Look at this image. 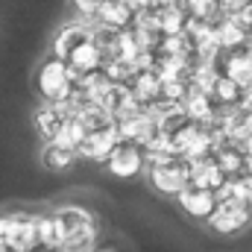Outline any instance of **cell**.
I'll use <instances>...</instances> for the list:
<instances>
[{
    "label": "cell",
    "mask_w": 252,
    "mask_h": 252,
    "mask_svg": "<svg viewBox=\"0 0 252 252\" xmlns=\"http://www.w3.org/2000/svg\"><path fill=\"white\" fill-rule=\"evenodd\" d=\"M147 176H150V185L158 190V193L176 196L182 188H188L190 182H193V176H190V158L176 156V158H170V161L147 164Z\"/></svg>",
    "instance_id": "obj_3"
},
{
    "label": "cell",
    "mask_w": 252,
    "mask_h": 252,
    "mask_svg": "<svg viewBox=\"0 0 252 252\" xmlns=\"http://www.w3.org/2000/svg\"><path fill=\"white\" fill-rule=\"evenodd\" d=\"M94 38V30L88 27V24H64L62 30L56 32V41H53V56H59V59H70V53L73 50H79L85 41H91Z\"/></svg>",
    "instance_id": "obj_7"
},
{
    "label": "cell",
    "mask_w": 252,
    "mask_h": 252,
    "mask_svg": "<svg viewBox=\"0 0 252 252\" xmlns=\"http://www.w3.org/2000/svg\"><path fill=\"white\" fill-rule=\"evenodd\" d=\"M53 214H56V217H59V223H62L64 241H67L70 235H76V232L97 229V220H94V214H91L88 208H79V205H64V208H56Z\"/></svg>",
    "instance_id": "obj_9"
},
{
    "label": "cell",
    "mask_w": 252,
    "mask_h": 252,
    "mask_svg": "<svg viewBox=\"0 0 252 252\" xmlns=\"http://www.w3.org/2000/svg\"><path fill=\"white\" fill-rule=\"evenodd\" d=\"M226 53V62H223V70L229 79H235L238 85L250 88L252 85V53L247 47H238V50H223Z\"/></svg>",
    "instance_id": "obj_8"
},
{
    "label": "cell",
    "mask_w": 252,
    "mask_h": 252,
    "mask_svg": "<svg viewBox=\"0 0 252 252\" xmlns=\"http://www.w3.org/2000/svg\"><path fill=\"white\" fill-rule=\"evenodd\" d=\"M176 202H179V208H182L185 214L196 217V220H208V217L214 214L220 196H217L214 190H208V188H202V185H196V182H190L188 188H182L179 193H176Z\"/></svg>",
    "instance_id": "obj_5"
},
{
    "label": "cell",
    "mask_w": 252,
    "mask_h": 252,
    "mask_svg": "<svg viewBox=\"0 0 252 252\" xmlns=\"http://www.w3.org/2000/svg\"><path fill=\"white\" fill-rule=\"evenodd\" d=\"M38 241H41V247H50V250L64 247V229L56 214H41L38 217Z\"/></svg>",
    "instance_id": "obj_11"
},
{
    "label": "cell",
    "mask_w": 252,
    "mask_h": 252,
    "mask_svg": "<svg viewBox=\"0 0 252 252\" xmlns=\"http://www.w3.org/2000/svg\"><path fill=\"white\" fill-rule=\"evenodd\" d=\"M76 158H79V150L64 147L62 141H47V147L41 150V164H44L47 170H56V173H62V170H67V167H73Z\"/></svg>",
    "instance_id": "obj_10"
},
{
    "label": "cell",
    "mask_w": 252,
    "mask_h": 252,
    "mask_svg": "<svg viewBox=\"0 0 252 252\" xmlns=\"http://www.w3.org/2000/svg\"><path fill=\"white\" fill-rule=\"evenodd\" d=\"M35 88H38L41 100L50 103V106H73V100L79 94V76L73 73V67L64 59L47 56L44 62L38 64Z\"/></svg>",
    "instance_id": "obj_1"
},
{
    "label": "cell",
    "mask_w": 252,
    "mask_h": 252,
    "mask_svg": "<svg viewBox=\"0 0 252 252\" xmlns=\"http://www.w3.org/2000/svg\"><path fill=\"white\" fill-rule=\"evenodd\" d=\"M103 3H106V0H73V6H76L85 18H97L100 9H103Z\"/></svg>",
    "instance_id": "obj_13"
},
{
    "label": "cell",
    "mask_w": 252,
    "mask_h": 252,
    "mask_svg": "<svg viewBox=\"0 0 252 252\" xmlns=\"http://www.w3.org/2000/svg\"><path fill=\"white\" fill-rule=\"evenodd\" d=\"M73 118V109L70 106H50L44 103L38 112H35V129L44 141H59V135L64 132L67 121Z\"/></svg>",
    "instance_id": "obj_6"
},
{
    "label": "cell",
    "mask_w": 252,
    "mask_h": 252,
    "mask_svg": "<svg viewBox=\"0 0 252 252\" xmlns=\"http://www.w3.org/2000/svg\"><path fill=\"white\" fill-rule=\"evenodd\" d=\"M35 252H64V250H50V247H38Z\"/></svg>",
    "instance_id": "obj_14"
},
{
    "label": "cell",
    "mask_w": 252,
    "mask_h": 252,
    "mask_svg": "<svg viewBox=\"0 0 252 252\" xmlns=\"http://www.w3.org/2000/svg\"><path fill=\"white\" fill-rule=\"evenodd\" d=\"M103 164H106V170H109L112 176H118V179H135V176L144 173L147 164H150V161H147V147L121 138Z\"/></svg>",
    "instance_id": "obj_4"
},
{
    "label": "cell",
    "mask_w": 252,
    "mask_h": 252,
    "mask_svg": "<svg viewBox=\"0 0 252 252\" xmlns=\"http://www.w3.org/2000/svg\"><path fill=\"white\" fill-rule=\"evenodd\" d=\"M64 252H97V229H85V232H76L64 241Z\"/></svg>",
    "instance_id": "obj_12"
},
{
    "label": "cell",
    "mask_w": 252,
    "mask_h": 252,
    "mask_svg": "<svg viewBox=\"0 0 252 252\" xmlns=\"http://www.w3.org/2000/svg\"><path fill=\"white\" fill-rule=\"evenodd\" d=\"M252 220V205L238 199V196H220L214 214L205 220L211 232L223 235V238H232V235H241Z\"/></svg>",
    "instance_id": "obj_2"
}]
</instances>
